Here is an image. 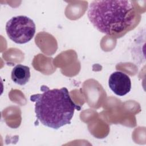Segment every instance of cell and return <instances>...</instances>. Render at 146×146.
<instances>
[{
    "instance_id": "obj_4",
    "label": "cell",
    "mask_w": 146,
    "mask_h": 146,
    "mask_svg": "<svg viewBox=\"0 0 146 146\" xmlns=\"http://www.w3.org/2000/svg\"><path fill=\"white\" fill-rule=\"evenodd\" d=\"M108 86L116 95L123 96L130 91L131 82L129 77L125 73L115 71L110 76Z\"/></svg>"
},
{
    "instance_id": "obj_2",
    "label": "cell",
    "mask_w": 146,
    "mask_h": 146,
    "mask_svg": "<svg viewBox=\"0 0 146 146\" xmlns=\"http://www.w3.org/2000/svg\"><path fill=\"white\" fill-rule=\"evenodd\" d=\"M42 94L30 96L35 103L36 117L43 125L52 129L71 123L75 110L80 107L74 103L66 87L49 89L46 86L40 87Z\"/></svg>"
},
{
    "instance_id": "obj_3",
    "label": "cell",
    "mask_w": 146,
    "mask_h": 146,
    "mask_svg": "<svg viewBox=\"0 0 146 146\" xmlns=\"http://www.w3.org/2000/svg\"><path fill=\"white\" fill-rule=\"evenodd\" d=\"M34 22L25 15L12 17L6 25L8 37L18 44H24L31 40L35 33Z\"/></svg>"
},
{
    "instance_id": "obj_5",
    "label": "cell",
    "mask_w": 146,
    "mask_h": 146,
    "mask_svg": "<svg viewBox=\"0 0 146 146\" xmlns=\"http://www.w3.org/2000/svg\"><path fill=\"white\" fill-rule=\"evenodd\" d=\"M12 80L16 84L23 86L30 80V72L28 66L17 64L12 70L11 74Z\"/></svg>"
},
{
    "instance_id": "obj_1",
    "label": "cell",
    "mask_w": 146,
    "mask_h": 146,
    "mask_svg": "<svg viewBox=\"0 0 146 146\" xmlns=\"http://www.w3.org/2000/svg\"><path fill=\"white\" fill-rule=\"evenodd\" d=\"M87 16L100 32L113 36H121L132 29L137 14L133 2L129 0L92 1Z\"/></svg>"
}]
</instances>
